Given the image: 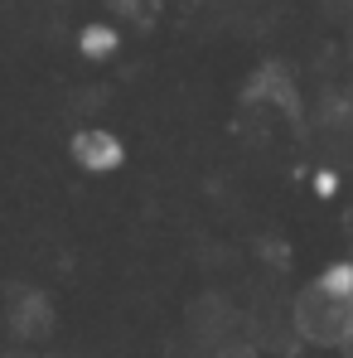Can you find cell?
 Instances as JSON below:
<instances>
[{
    "mask_svg": "<svg viewBox=\"0 0 353 358\" xmlns=\"http://www.w3.org/2000/svg\"><path fill=\"white\" fill-rule=\"evenodd\" d=\"M295 324L315 344H349L353 339V300L324 296L319 286H310L300 296V305H295Z\"/></svg>",
    "mask_w": 353,
    "mask_h": 358,
    "instance_id": "cell-1",
    "label": "cell"
},
{
    "mask_svg": "<svg viewBox=\"0 0 353 358\" xmlns=\"http://www.w3.org/2000/svg\"><path fill=\"white\" fill-rule=\"evenodd\" d=\"M310 184H315V194H319V199H334V194H339V175H334V170H315Z\"/></svg>",
    "mask_w": 353,
    "mask_h": 358,
    "instance_id": "cell-6",
    "label": "cell"
},
{
    "mask_svg": "<svg viewBox=\"0 0 353 358\" xmlns=\"http://www.w3.org/2000/svg\"><path fill=\"white\" fill-rule=\"evenodd\" d=\"M117 49H121L117 24H82V29H78V54H82V59L102 63V59H112Z\"/></svg>",
    "mask_w": 353,
    "mask_h": 358,
    "instance_id": "cell-4",
    "label": "cell"
},
{
    "mask_svg": "<svg viewBox=\"0 0 353 358\" xmlns=\"http://www.w3.org/2000/svg\"><path fill=\"white\" fill-rule=\"evenodd\" d=\"M68 155H73V165L87 170V175H112V170L126 165V145H121L117 131H107V126H82V131H73Z\"/></svg>",
    "mask_w": 353,
    "mask_h": 358,
    "instance_id": "cell-2",
    "label": "cell"
},
{
    "mask_svg": "<svg viewBox=\"0 0 353 358\" xmlns=\"http://www.w3.org/2000/svg\"><path fill=\"white\" fill-rule=\"evenodd\" d=\"M324 296H339V300H353V262H329L315 281Z\"/></svg>",
    "mask_w": 353,
    "mask_h": 358,
    "instance_id": "cell-5",
    "label": "cell"
},
{
    "mask_svg": "<svg viewBox=\"0 0 353 358\" xmlns=\"http://www.w3.org/2000/svg\"><path fill=\"white\" fill-rule=\"evenodd\" d=\"M329 5H353V0H329Z\"/></svg>",
    "mask_w": 353,
    "mask_h": 358,
    "instance_id": "cell-7",
    "label": "cell"
},
{
    "mask_svg": "<svg viewBox=\"0 0 353 358\" xmlns=\"http://www.w3.org/2000/svg\"><path fill=\"white\" fill-rule=\"evenodd\" d=\"M349 358H353V339H349Z\"/></svg>",
    "mask_w": 353,
    "mask_h": 358,
    "instance_id": "cell-8",
    "label": "cell"
},
{
    "mask_svg": "<svg viewBox=\"0 0 353 358\" xmlns=\"http://www.w3.org/2000/svg\"><path fill=\"white\" fill-rule=\"evenodd\" d=\"M242 102H252V107H276V112H286V117H300V92H295L291 73L281 68V63H266V68H257L252 73V83L242 87Z\"/></svg>",
    "mask_w": 353,
    "mask_h": 358,
    "instance_id": "cell-3",
    "label": "cell"
}]
</instances>
